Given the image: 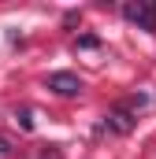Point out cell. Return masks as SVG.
<instances>
[{
    "label": "cell",
    "instance_id": "obj_2",
    "mask_svg": "<svg viewBox=\"0 0 156 159\" xmlns=\"http://www.w3.org/2000/svg\"><path fill=\"white\" fill-rule=\"evenodd\" d=\"M48 89L60 93V96H78V93H82V81H78V74L56 70V74H48Z\"/></svg>",
    "mask_w": 156,
    "mask_h": 159
},
{
    "label": "cell",
    "instance_id": "obj_1",
    "mask_svg": "<svg viewBox=\"0 0 156 159\" xmlns=\"http://www.w3.org/2000/svg\"><path fill=\"white\" fill-rule=\"evenodd\" d=\"M123 19L126 22H134V26H141V30H156V7L153 4H123Z\"/></svg>",
    "mask_w": 156,
    "mask_h": 159
},
{
    "label": "cell",
    "instance_id": "obj_3",
    "mask_svg": "<svg viewBox=\"0 0 156 159\" xmlns=\"http://www.w3.org/2000/svg\"><path fill=\"white\" fill-rule=\"evenodd\" d=\"M108 129H115V133H130V129H134L130 111H126V107H115V111L108 115Z\"/></svg>",
    "mask_w": 156,
    "mask_h": 159
}]
</instances>
